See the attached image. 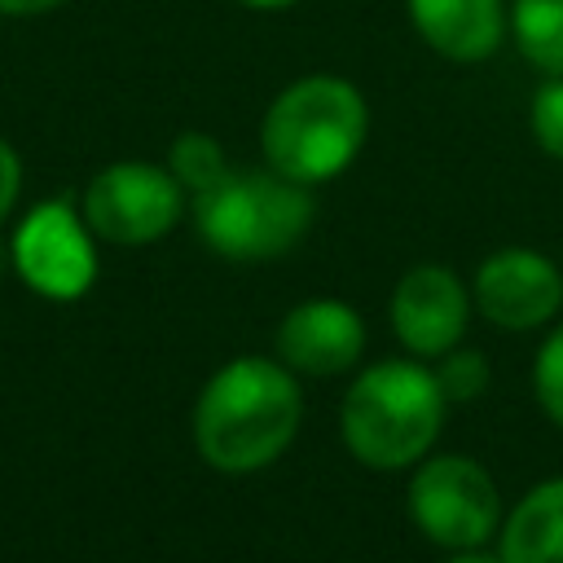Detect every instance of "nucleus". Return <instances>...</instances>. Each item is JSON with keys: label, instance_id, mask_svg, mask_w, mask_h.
I'll return each instance as SVG.
<instances>
[{"label": "nucleus", "instance_id": "f257e3e1", "mask_svg": "<svg viewBox=\"0 0 563 563\" xmlns=\"http://www.w3.org/2000/svg\"><path fill=\"white\" fill-rule=\"evenodd\" d=\"M299 387L264 356H238L216 369L194 405V444L207 466L246 475L282 457L299 431Z\"/></svg>", "mask_w": 563, "mask_h": 563}, {"label": "nucleus", "instance_id": "f03ea898", "mask_svg": "<svg viewBox=\"0 0 563 563\" xmlns=\"http://www.w3.org/2000/svg\"><path fill=\"white\" fill-rule=\"evenodd\" d=\"M369 110L352 79L339 75H303L286 84L260 123V145L273 172L321 185L339 176L365 141Z\"/></svg>", "mask_w": 563, "mask_h": 563}, {"label": "nucleus", "instance_id": "7ed1b4c3", "mask_svg": "<svg viewBox=\"0 0 563 563\" xmlns=\"http://www.w3.org/2000/svg\"><path fill=\"white\" fill-rule=\"evenodd\" d=\"M444 387L418 361H378L343 396L339 431L356 462L374 471L413 466L444 422Z\"/></svg>", "mask_w": 563, "mask_h": 563}, {"label": "nucleus", "instance_id": "20e7f679", "mask_svg": "<svg viewBox=\"0 0 563 563\" xmlns=\"http://www.w3.org/2000/svg\"><path fill=\"white\" fill-rule=\"evenodd\" d=\"M308 185L264 167L224 172L211 189L194 194V224L202 242L224 260H273L286 255L312 224Z\"/></svg>", "mask_w": 563, "mask_h": 563}, {"label": "nucleus", "instance_id": "39448f33", "mask_svg": "<svg viewBox=\"0 0 563 563\" xmlns=\"http://www.w3.org/2000/svg\"><path fill=\"white\" fill-rule=\"evenodd\" d=\"M409 515L422 537L449 550H475L493 537L501 501L493 475L475 457H427L409 479Z\"/></svg>", "mask_w": 563, "mask_h": 563}, {"label": "nucleus", "instance_id": "423d86ee", "mask_svg": "<svg viewBox=\"0 0 563 563\" xmlns=\"http://www.w3.org/2000/svg\"><path fill=\"white\" fill-rule=\"evenodd\" d=\"M185 207V189L167 167L154 163H110L84 189V220L97 238L114 246L158 242Z\"/></svg>", "mask_w": 563, "mask_h": 563}, {"label": "nucleus", "instance_id": "0eeeda50", "mask_svg": "<svg viewBox=\"0 0 563 563\" xmlns=\"http://www.w3.org/2000/svg\"><path fill=\"white\" fill-rule=\"evenodd\" d=\"M13 264L22 282L44 299H79L97 277L92 229L70 202H40L26 211L13 238Z\"/></svg>", "mask_w": 563, "mask_h": 563}, {"label": "nucleus", "instance_id": "6e6552de", "mask_svg": "<svg viewBox=\"0 0 563 563\" xmlns=\"http://www.w3.org/2000/svg\"><path fill=\"white\" fill-rule=\"evenodd\" d=\"M475 303L501 330L545 325L563 303V273L523 246H506L488 255L475 273Z\"/></svg>", "mask_w": 563, "mask_h": 563}, {"label": "nucleus", "instance_id": "1a4fd4ad", "mask_svg": "<svg viewBox=\"0 0 563 563\" xmlns=\"http://www.w3.org/2000/svg\"><path fill=\"white\" fill-rule=\"evenodd\" d=\"M396 339L418 356H444L466 330V290L440 264L409 268L391 290Z\"/></svg>", "mask_w": 563, "mask_h": 563}, {"label": "nucleus", "instance_id": "9d476101", "mask_svg": "<svg viewBox=\"0 0 563 563\" xmlns=\"http://www.w3.org/2000/svg\"><path fill=\"white\" fill-rule=\"evenodd\" d=\"M365 347V325L361 312L339 303V299H308L286 312L277 330V352L290 369L303 374H343L361 361Z\"/></svg>", "mask_w": 563, "mask_h": 563}, {"label": "nucleus", "instance_id": "9b49d317", "mask_svg": "<svg viewBox=\"0 0 563 563\" xmlns=\"http://www.w3.org/2000/svg\"><path fill=\"white\" fill-rule=\"evenodd\" d=\"M413 31L449 62H484L497 53L510 18L501 0H405Z\"/></svg>", "mask_w": 563, "mask_h": 563}, {"label": "nucleus", "instance_id": "f8f14e48", "mask_svg": "<svg viewBox=\"0 0 563 563\" xmlns=\"http://www.w3.org/2000/svg\"><path fill=\"white\" fill-rule=\"evenodd\" d=\"M506 563H563V479L537 484L501 528Z\"/></svg>", "mask_w": 563, "mask_h": 563}, {"label": "nucleus", "instance_id": "ddd939ff", "mask_svg": "<svg viewBox=\"0 0 563 563\" xmlns=\"http://www.w3.org/2000/svg\"><path fill=\"white\" fill-rule=\"evenodd\" d=\"M510 31L541 75H563V0H515Z\"/></svg>", "mask_w": 563, "mask_h": 563}, {"label": "nucleus", "instance_id": "4468645a", "mask_svg": "<svg viewBox=\"0 0 563 563\" xmlns=\"http://www.w3.org/2000/svg\"><path fill=\"white\" fill-rule=\"evenodd\" d=\"M167 172L180 180V189L202 194V189H211L229 172V158H224V150H220L216 136H207V132H180L172 141V150H167Z\"/></svg>", "mask_w": 563, "mask_h": 563}, {"label": "nucleus", "instance_id": "2eb2a0df", "mask_svg": "<svg viewBox=\"0 0 563 563\" xmlns=\"http://www.w3.org/2000/svg\"><path fill=\"white\" fill-rule=\"evenodd\" d=\"M528 128L550 158H563V75H545V84L532 92Z\"/></svg>", "mask_w": 563, "mask_h": 563}, {"label": "nucleus", "instance_id": "dca6fc26", "mask_svg": "<svg viewBox=\"0 0 563 563\" xmlns=\"http://www.w3.org/2000/svg\"><path fill=\"white\" fill-rule=\"evenodd\" d=\"M435 378H440L449 400H475L488 387V361L479 352H471V347H457V352L449 347L440 369H435Z\"/></svg>", "mask_w": 563, "mask_h": 563}, {"label": "nucleus", "instance_id": "f3484780", "mask_svg": "<svg viewBox=\"0 0 563 563\" xmlns=\"http://www.w3.org/2000/svg\"><path fill=\"white\" fill-rule=\"evenodd\" d=\"M532 387H537V400L550 413V422L563 427V325L541 343L537 365H532Z\"/></svg>", "mask_w": 563, "mask_h": 563}, {"label": "nucleus", "instance_id": "a211bd4d", "mask_svg": "<svg viewBox=\"0 0 563 563\" xmlns=\"http://www.w3.org/2000/svg\"><path fill=\"white\" fill-rule=\"evenodd\" d=\"M18 189H22V163H18V150L0 136V220L13 211Z\"/></svg>", "mask_w": 563, "mask_h": 563}, {"label": "nucleus", "instance_id": "6ab92c4d", "mask_svg": "<svg viewBox=\"0 0 563 563\" xmlns=\"http://www.w3.org/2000/svg\"><path fill=\"white\" fill-rule=\"evenodd\" d=\"M57 4L62 0H0V13H9V18H35V13H48Z\"/></svg>", "mask_w": 563, "mask_h": 563}, {"label": "nucleus", "instance_id": "aec40b11", "mask_svg": "<svg viewBox=\"0 0 563 563\" xmlns=\"http://www.w3.org/2000/svg\"><path fill=\"white\" fill-rule=\"evenodd\" d=\"M449 563H506V559L501 554H479V545H475V550H457Z\"/></svg>", "mask_w": 563, "mask_h": 563}, {"label": "nucleus", "instance_id": "412c9836", "mask_svg": "<svg viewBox=\"0 0 563 563\" xmlns=\"http://www.w3.org/2000/svg\"><path fill=\"white\" fill-rule=\"evenodd\" d=\"M238 4H246V9H286L295 0H238Z\"/></svg>", "mask_w": 563, "mask_h": 563}]
</instances>
